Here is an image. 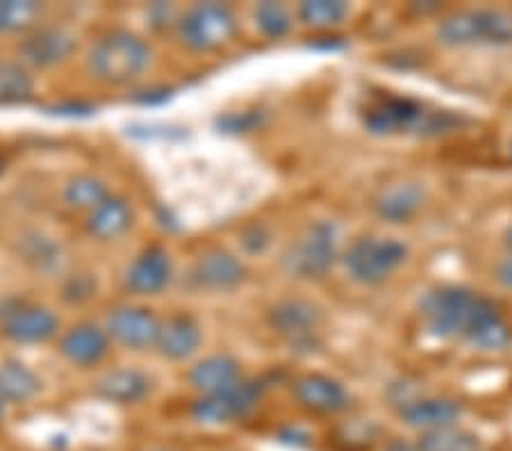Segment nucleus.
Returning <instances> with one entry per match:
<instances>
[{"label":"nucleus","mask_w":512,"mask_h":451,"mask_svg":"<svg viewBox=\"0 0 512 451\" xmlns=\"http://www.w3.org/2000/svg\"><path fill=\"white\" fill-rule=\"evenodd\" d=\"M253 21L267 39H285L294 28V12L285 3H258L253 7Z\"/></svg>","instance_id":"29"},{"label":"nucleus","mask_w":512,"mask_h":451,"mask_svg":"<svg viewBox=\"0 0 512 451\" xmlns=\"http://www.w3.org/2000/svg\"><path fill=\"white\" fill-rule=\"evenodd\" d=\"M173 30H176L178 44L189 53L210 55L233 44L239 32V21L233 7L226 3H196L180 12Z\"/></svg>","instance_id":"5"},{"label":"nucleus","mask_w":512,"mask_h":451,"mask_svg":"<svg viewBox=\"0 0 512 451\" xmlns=\"http://www.w3.org/2000/svg\"><path fill=\"white\" fill-rule=\"evenodd\" d=\"M392 406L399 410L403 424L421 433L447 429L456 426L462 417V406L451 397H431V395H390Z\"/></svg>","instance_id":"13"},{"label":"nucleus","mask_w":512,"mask_h":451,"mask_svg":"<svg viewBox=\"0 0 512 451\" xmlns=\"http://www.w3.org/2000/svg\"><path fill=\"white\" fill-rule=\"evenodd\" d=\"M415 451H483V442L476 433L460 429V426H447L419 433Z\"/></svg>","instance_id":"27"},{"label":"nucleus","mask_w":512,"mask_h":451,"mask_svg":"<svg viewBox=\"0 0 512 451\" xmlns=\"http://www.w3.org/2000/svg\"><path fill=\"white\" fill-rule=\"evenodd\" d=\"M96 297V278L89 274H76L62 285V299L71 306H80V303Z\"/></svg>","instance_id":"32"},{"label":"nucleus","mask_w":512,"mask_h":451,"mask_svg":"<svg viewBox=\"0 0 512 451\" xmlns=\"http://www.w3.org/2000/svg\"><path fill=\"white\" fill-rule=\"evenodd\" d=\"M110 349L112 340L105 326H98L94 322H80L71 326L57 342V351H60L66 363L82 369L101 365L110 356Z\"/></svg>","instance_id":"17"},{"label":"nucleus","mask_w":512,"mask_h":451,"mask_svg":"<svg viewBox=\"0 0 512 451\" xmlns=\"http://www.w3.org/2000/svg\"><path fill=\"white\" fill-rule=\"evenodd\" d=\"M503 244H506L508 253H512V224L506 228V235H503Z\"/></svg>","instance_id":"36"},{"label":"nucleus","mask_w":512,"mask_h":451,"mask_svg":"<svg viewBox=\"0 0 512 451\" xmlns=\"http://www.w3.org/2000/svg\"><path fill=\"white\" fill-rule=\"evenodd\" d=\"M173 281L171 253L160 244L139 251L123 274V287L135 297H158Z\"/></svg>","instance_id":"15"},{"label":"nucleus","mask_w":512,"mask_h":451,"mask_svg":"<svg viewBox=\"0 0 512 451\" xmlns=\"http://www.w3.org/2000/svg\"><path fill=\"white\" fill-rule=\"evenodd\" d=\"M46 5L37 0H0V32L28 35L44 23Z\"/></svg>","instance_id":"25"},{"label":"nucleus","mask_w":512,"mask_h":451,"mask_svg":"<svg viewBox=\"0 0 512 451\" xmlns=\"http://www.w3.org/2000/svg\"><path fill=\"white\" fill-rule=\"evenodd\" d=\"M153 64V48L137 32L126 28L105 30L89 48L85 67L96 82L126 87L137 82Z\"/></svg>","instance_id":"3"},{"label":"nucleus","mask_w":512,"mask_h":451,"mask_svg":"<svg viewBox=\"0 0 512 451\" xmlns=\"http://www.w3.org/2000/svg\"><path fill=\"white\" fill-rule=\"evenodd\" d=\"M264 390L267 385L262 379H246L244 376L233 388L194 399L189 406V415L198 424H233L249 417L258 408Z\"/></svg>","instance_id":"9"},{"label":"nucleus","mask_w":512,"mask_h":451,"mask_svg":"<svg viewBox=\"0 0 512 451\" xmlns=\"http://www.w3.org/2000/svg\"><path fill=\"white\" fill-rule=\"evenodd\" d=\"M292 397L310 415H340L351 406V395L344 385L326 374H301L292 381Z\"/></svg>","instance_id":"16"},{"label":"nucleus","mask_w":512,"mask_h":451,"mask_svg":"<svg viewBox=\"0 0 512 451\" xmlns=\"http://www.w3.org/2000/svg\"><path fill=\"white\" fill-rule=\"evenodd\" d=\"M135 224V210L128 199L110 194L107 199L85 217L87 233L101 242H114L126 235Z\"/></svg>","instance_id":"22"},{"label":"nucleus","mask_w":512,"mask_h":451,"mask_svg":"<svg viewBox=\"0 0 512 451\" xmlns=\"http://www.w3.org/2000/svg\"><path fill=\"white\" fill-rule=\"evenodd\" d=\"M3 174H5V155L0 153V176H3Z\"/></svg>","instance_id":"38"},{"label":"nucleus","mask_w":512,"mask_h":451,"mask_svg":"<svg viewBox=\"0 0 512 451\" xmlns=\"http://www.w3.org/2000/svg\"><path fill=\"white\" fill-rule=\"evenodd\" d=\"M35 76L21 60L0 62V105H21L35 98Z\"/></svg>","instance_id":"26"},{"label":"nucleus","mask_w":512,"mask_h":451,"mask_svg":"<svg viewBox=\"0 0 512 451\" xmlns=\"http://www.w3.org/2000/svg\"><path fill=\"white\" fill-rule=\"evenodd\" d=\"M301 26L317 32H333L351 16V5L342 0H305L294 12Z\"/></svg>","instance_id":"24"},{"label":"nucleus","mask_w":512,"mask_h":451,"mask_svg":"<svg viewBox=\"0 0 512 451\" xmlns=\"http://www.w3.org/2000/svg\"><path fill=\"white\" fill-rule=\"evenodd\" d=\"M435 37L447 48L512 46V12L503 7H465L442 16Z\"/></svg>","instance_id":"4"},{"label":"nucleus","mask_w":512,"mask_h":451,"mask_svg":"<svg viewBox=\"0 0 512 451\" xmlns=\"http://www.w3.org/2000/svg\"><path fill=\"white\" fill-rule=\"evenodd\" d=\"M178 16H180V12L176 10V7L164 5V3H158V5L148 7V26L155 28V30L176 28Z\"/></svg>","instance_id":"34"},{"label":"nucleus","mask_w":512,"mask_h":451,"mask_svg":"<svg viewBox=\"0 0 512 451\" xmlns=\"http://www.w3.org/2000/svg\"><path fill=\"white\" fill-rule=\"evenodd\" d=\"M362 123L371 135L394 137H440L453 133L460 126V117L449 110L399 94H378L362 108Z\"/></svg>","instance_id":"2"},{"label":"nucleus","mask_w":512,"mask_h":451,"mask_svg":"<svg viewBox=\"0 0 512 451\" xmlns=\"http://www.w3.org/2000/svg\"><path fill=\"white\" fill-rule=\"evenodd\" d=\"M78 51L76 32L66 26H51L41 23L39 28L30 30L19 41V60L28 69H55L60 64L69 62L71 55Z\"/></svg>","instance_id":"11"},{"label":"nucleus","mask_w":512,"mask_h":451,"mask_svg":"<svg viewBox=\"0 0 512 451\" xmlns=\"http://www.w3.org/2000/svg\"><path fill=\"white\" fill-rule=\"evenodd\" d=\"M262 123V112L244 110V112H226L217 119V128L221 133L228 135H244L253 133L255 128H260Z\"/></svg>","instance_id":"31"},{"label":"nucleus","mask_w":512,"mask_h":451,"mask_svg":"<svg viewBox=\"0 0 512 451\" xmlns=\"http://www.w3.org/2000/svg\"><path fill=\"white\" fill-rule=\"evenodd\" d=\"M267 324L292 351H315L321 344L324 313L308 299H280L269 308Z\"/></svg>","instance_id":"8"},{"label":"nucleus","mask_w":512,"mask_h":451,"mask_svg":"<svg viewBox=\"0 0 512 451\" xmlns=\"http://www.w3.org/2000/svg\"><path fill=\"white\" fill-rule=\"evenodd\" d=\"M203 342V328L189 313H173L162 319L155 351L171 363H185L192 358Z\"/></svg>","instance_id":"18"},{"label":"nucleus","mask_w":512,"mask_h":451,"mask_svg":"<svg viewBox=\"0 0 512 451\" xmlns=\"http://www.w3.org/2000/svg\"><path fill=\"white\" fill-rule=\"evenodd\" d=\"M153 390V379L137 367H119L103 374L96 383V395L117 406H135Z\"/></svg>","instance_id":"21"},{"label":"nucleus","mask_w":512,"mask_h":451,"mask_svg":"<svg viewBox=\"0 0 512 451\" xmlns=\"http://www.w3.org/2000/svg\"><path fill=\"white\" fill-rule=\"evenodd\" d=\"M60 331V319L51 308L26 299L0 303V333L16 344H44Z\"/></svg>","instance_id":"10"},{"label":"nucleus","mask_w":512,"mask_h":451,"mask_svg":"<svg viewBox=\"0 0 512 451\" xmlns=\"http://www.w3.org/2000/svg\"><path fill=\"white\" fill-rule=\"evenodd\" d=\"M107 196H110V190L98 176L92 174H80L76 178H71L69 183L64 185L62 199L69 205L71 210L76 212H85L89 215L96 205H101Z\"/></svg>","instance_id":"28"},{"label":"nucleus","mask_w":512,"mask_h":451,"mask_svg":"<svg viewBox=\"0 0 512 451\" xmlns=\"http://www.w3.org/2000/svg\"><path fill=\"white\" fill-rule=\"evenodd\" d=\"M244 281L246 265L224 246H214L201 253L189 269V283L205 292H233Z\"/></svg>","instance_id":"14"},{"label":"nucleus","mask_w":512,"mask_h":451,"mask_svg":"<svg viewBox=\"0 0 512 451\" xmlns=\"http://www.w3.org/2000/svg\"><path fill=\"white\" fill-rule=\"evenodd\" d=\"M160 326L162 319L155 315L153 308L130 306V303L112 308L105 319V331L110 340L128 351L155 349Z\"/></svg>","instance_id":"12"},{"label":"nucleus","mask_w":512,"mask_h":451,"mask_svg":"<svg viewBox=\"0 0 512 451\" xmlns=\"http://www.w3.org/2000/svg\"><path fill=\"white\" fill-rule=\"evenodd\" d=\"M5 415H7V404H5L3 399H0V422L5 420Z\"/></svg>","instance_id":"37"},{"label":"nucleus","mask_w":512,"mask_h":451,"mask_svg":"<svg viewBox=\"0 0 512 451\" xmlns=\"http://www.w3.org/2000/svg\"><path fill=\"white\" fill-rule=\"evenodd\" d=\"M340 260V231L333 221L310 224L280 256V265L299 281H321Z\"/></svg>","instance_id":"6"},{"label":"nucleus","mask_w":512,"mask_h":451,"mask_svg":"<svg viewBox=\"0 0 512 451\" xmlns=\"http://www.w3.org/2000/svg\"><path fill=\"white\" fill-rule=\"evenodd\" d=\"M41 390V379L32 367L10 358L0 363V399L7 406H23L35 399Z\"/></svg>","instance_id":"23"},{"label":"nucleus","mask_w":512,"mask_h":451,"mask_svg":"<svg viewBox=\"0 0 512 451\" xmlns=\"http://www.w3.org/2000/svg\"><path fill=\"white\" fill-rule=\"evenodd\" d=\"M497 281L506 290H512V253H506V258L497 265Z\"/></svg>","instance_id":"35"},{"label":"nucleus","mask_w":512,"mask_h":451,"mask_svg":"<svg viewBox=\"0 0 512 451\" xmlns=\"http://www.w3.org/2000/svg\"><path fill=\"white\" fill-rule=\"evenodd\" d=\"M242 249L249 253V256H262L264 251L271 246V231L264 224H251L242 231Z\"/></svg>","instance_id":"33"},{"label":"nucleus","mask_w":512,"mask_h":451,"mask_svg":"<svg viewBox=\"0 0 512 451\" xmlns=\"http://www.w3.org/2000/svg\"><path fill=\"white\" fill-rule=\"evenodd\" d=\"M408 260V246L396 237L365 235L349 244L342 265L353 283L374 287L392 278Z\"/></svg>","instance_id":"7"},{"label":"nucleus","mask_w":512,"mask_h":451,"mask_svg":"<svg viewBox=\"0 0 512 451\" xmlns=\"http://www.w3.org/2000/svg\"><path fill=\"white\" fill-rule=\"evenodd\" d=\"M510 158H512V144H510Z\"/></svg>","instance_id":"39"},{"label":"nucleus","mask_w":512,"mask_h":451,"mask_svg":"<svg viewBox=\"0 0 512 451\" xmlns=\"http://www.w3.org/2000/svg\"><path fill=\"white\" fill-rule=\"evenodd\" d=\"M242 379V365L237 363V358L228 354L205 356L196 360L187 372V381L198 392V397L217 395V392L233 388Z\"/></svg>","instance_id":"20"},{"label":"nucleus","mask_w":512,"mask_h":451,"mask_svg":"<svg viewBox=\"0 0 512 451\" xmlns=\"http://www.w3.org/2000/svg\"><path fill=\"white\" fill-rule=\"evenodd\" d=\"M23 256H26L30 265L41 269V272H51V269L60 267L62 262L60 244L53 237H46L41 233H32L23 240Z\"/></svg>","instance_id":"30"},{"label":"nucleus","mask_w":512,"mask_h":451,"mask_svg":"<svg viewBox=\"0 0 512 451\" xmlns=\"http://www.w3.org/2000/svg\"><path fill=\"white\" fill-rule=\"evenodd\" d=\"M426 201V190L415 180H406V183H394L383 187L376 194L374 208L376 217L387 221V224H408L415 219Z\"/></svg>","instance_id":"19"},{"label":"nucleus","mask_w":512,"mask_h":451,"mask_svg":"<svg viewBox=\"0 0 512 451\" xmlns=\"http://www.w3.org/2000/svg\"><path fill=\"white\" fill-rule=\"evenodd\" d=\"M419 315L437 340L467 342L481 351H503L512 342V326L497 303L472 287H435L421 297Z\"/></svg>","instance_id":"1"}]
</instances>
